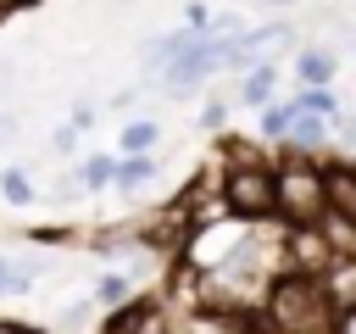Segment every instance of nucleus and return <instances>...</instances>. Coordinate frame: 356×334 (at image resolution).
Listing matches in <instances>:
<instances>
[{"label":"nucleus","instance_id":"9b49d317","mask_svg":"<svg viewBox=\"0 0 356 334\" xmlns=\"http://www.w3.org/2000/svg\"><path fill=\"white\" fill-rule=\"evenodd\" d=\"M284 128H289V106H273V111H261V134H267V139H278Z\"/></svg>","mask_w":356,"mask_h":334},{"label":"nucleus","instance_id":"7ed1b4c3","mask_svg":"<svg viewBox=\"0 0 356 334\" xmlns=\"http://www.w3.org/2000/svg\"><path fill=\"white\" fill-rule=\"evenodd\" d=\"M222 212H234V217H267L273 212V173L267 167H234L222 178Z\"/></svg>","mask_w":356,"mask_h":334},{"label":"nucleus","instance_id":"4468645a","mask_svg":"<svg viewBox=\"0 0 356 334\" xmlns=\"http://www.w3.org/2000/svg\"><path fill=\"white\" fill-rule=\"evenodd\" d=\"M122 295H128L122 278H106V284H100V301H122Z\"/></svg>","mask_w":356,"mask_h":334},{"label":"nucleus","instance_id":"39448f33","mask_svg":"<svg viewBox=\"0 0 356 334\" xmlns=\"http://www.w3.org/2000/svg\"><path fill=\"white\" fill-rule=\"evenodd\" d=\"M111 178H117V189L134 195V189H145V184L156 178V161H150V156H128L122 167H111Z\"/></svg>","mask_w":356,"mask_h":334},{"label":"nucleus","instance_id":"f03ea898","mask_svg":"<svg viewBox=\"0 0 356 334\" xmlns=\"http://www.w3.org/2000/svg\"><path fill=\"white\" fill-rule=\"evenodd\" d=\"M273 212H284L295 228H312L323 212H328V195H323V173L317 167H278L273 173Z\"/></svg>","mask_w":356,"mask_h":334},{"label":"nucleus","instance_id":"20e7f679","mask_svg":"<svg viewBox=\"0 0 356 334\" xmlns=\"http://www.w3.org/2000/svg\"><path fill=\"white\" fill-rule=\"evenodd\" d=\"M284 134H295L300 145H323L328 139V122L317 117V111H300V106H289V128Z\"/></svg>","mask_w":356,"mask_h":334},{"label":"nucleus","instance_id":"6ab92c4d","mask_svg":"<svg viewBox=\"0 0 356 334\" xmlns=\"http://www.w3.org/2000/svg\"><path fill=\"white\" fill-rule=\"evenodd\" d=\"M350 45H356V39H350Z\"/></svg>","mask_w":356,"mask_h":334},{"label":"nucleus","instance_id":"f8f14e48","mask_svg":"<svg viewBox=\"0 0 356 334\" xmlns=\"http://www.w3.org/2000/svg\"><path fill=\"white\" fill-rule=\"evenodd\" d=\"M0 184H6V200H17V206H22V200H33V184H28L22 173H6Z\"/></svg>","mask_w":356,"mask_h":334},{"label":"nucleus","instance_id":"9d476101","mask_svg":"<svg viewBox=\"0 0 356 334\" xmlns=\"http://www.w3.org/2000/svg\"><path fill=\"white\" fill-rule=\"evenodd\" d=\"M28 278H33L28 267H17L11 256H0V295H22V289H28Z\"/></svg>","mask_w":356,"mask_h":334},{"label":"nucleus","instance_id":"ddd939ff","mask_svg":"<svg viewBox=\"0 0 356 334\" xmlns=\"http://www.w3.org/2000/svg\"><path fill=\"white\" fill-rule=\"evenodd\" d=\"M334 334H356V306H345V312H334Z\"/></svg>","mask_w":356,"mask_h":334},{"label":"nucleus","instance_id":"f3484780","mask_svg":"<svg viewBox=\"0 0 356 334\" xmlns=\"http://www.w3.org/2000/svg\"><path fill=\"white\" fill-rule=\"evenodd\" d=\"M6 134H11V122H6V117H0V139H6Z\"/></svg>","mask_w":356,"mask_h":334},{"label":"nucleus","instance_id":"f257e3e1","mask_svg":"<svg viewBox=\"0 0 356 334\" xmlns=\"http://www.w3.org/2000/svg\"><path fill=\"white\" fill-rule=\"evenodd\" d=\"M267 323L273 334H334V306L312 273H289L267 289Z\"/></svg>","mask_w":356,"mask_h":334},{"label":"nucleus","instance_id":"0eeeda50","mask_svg":"<svg viewBox=\"0 0 356 334\" xmlns=\"http://www.w3.org/2000/svg\"><path fill=\"white\" fill-rule=\"evenodd\" d=\"M273 84H278V72H273V67H256V72L245 78L239 100H250V106H267V100H273Z\"/></svg>","mask_w":356,"mask_h":334},{"label":"nucleus","instance_id":"423d86ee","mask_svg":"<svg viewBox=\"0 0 356 334\" xmlns=\"http://www.w3.org/2000/svg\"><path fill=\"white\" fill-rule=\"evenodd\" d=\"M295 67H300V78H306L312 89H323V84L334 78V56H328V50H300Z\"/></svg>","mask_w":356,"mask_h":334},{"label":"nucleus","instance_id":"6e6552de","mask_svg":"<svg viewBox=\"0 0 356 334\" xmlns=\"http://www.w3.org/2000/svg\"><path fill=\"white\" fill-rule=\"evenodd\" d=\"M150 145H156V122H128V128H122V150H128V156H145Z\"/></svg>","mask_w":356,"mask_h":334},{"label":"nucleus","instance_id":"2eb2a0df","mask_svg":"<svg viewBox=\"0 0 356 334\" xmlns=\"http://www.w3.org/2000/svg\"><path fill=\"white\" fill-rule=\"evenodd\" d=\"M83 323H89V301H78V306L67 312V328H83Z\"/></svg>","mask_w":356,"mask_h":334},{"label":"nucleus","instance_id":"1a4fd4ad","mask_svg":"<svg viewBox=\"0 0 356 334\" xmlns=\"http://www.w3.org/2000/svg\"><path fill=\"white\" fill-rule=\"evenodd\" d=\"M78 184H83V189H100V184H111V156H89V161L78 167Z\"/></svg>","mask_w":356,"mask_h":334},{"label":"nucleus","instance_id":"dca6fc26","mask_svg":"<svg viewBox=\"0 0 356 334\" xmlns=\"http://www.w3.org/2000/svg\"><path fill=\"white\" fill-rule=\"evenodd\" d=\"M339 139H345V145H356V111H350V117H339Z\"/></svg>","mask_w":356,"mask_h":334},{"label":"nucleus","instance_id":"a211bd4d","mask_svg":"<svg viewBox=\"0 0 356 334\" xmlns=\"http://www.w3.org/2000/svg\"><path fill=\"white\" fill-rule=\"evenodd\" d=\"M0 334H11V328H0Z\"/></svg>","mask_w":356,"mask_h":334}]
</instances>
